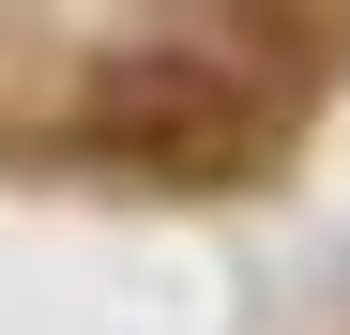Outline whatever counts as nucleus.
I'll list each match as a JSON object with an SVG mask.
<instances>
[{
	"label": "nucleus",
	"instance_id": "f257e3e1",
	"mask_svg": "<svg viewBox=\"0 0 350 335\" xmlns=\"http://www.w3.org/2000/svg\"><path fill=\"white\" fill-rule=\"evenodd\" d=\"M77 152L122 168V183L213 198V183L259 168V107H244V77H228L213 46H137V62H107L77 92Z\"/></svg>",
	"mask_w": 350,
	"mask_h": 335
}]
</instances>
